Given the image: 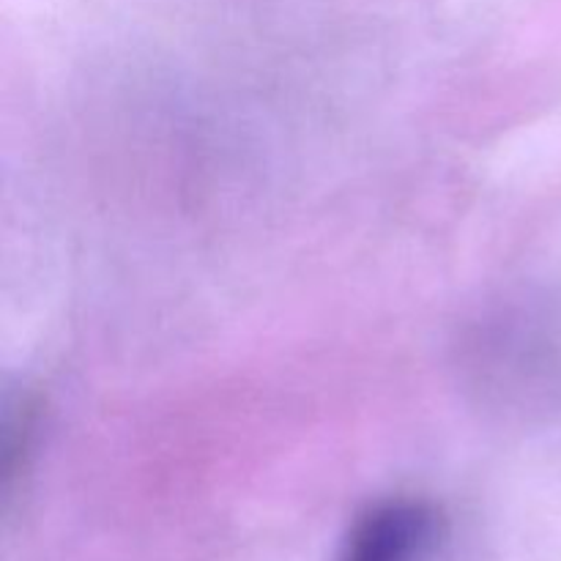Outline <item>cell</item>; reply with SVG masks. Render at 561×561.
I'll use <instances>...</instances> for the list:
<instances>
[{"label":"cell","mask_w":561,"mask_h":561,"mask_svg":"<svg viewBox=\"0 0 561 561\" xmlns=\"http://www.w3.org/2000/svg\"><path fill=\"white\" fill-rule=\"evenodd\" d=\"M447 540L436 504L414 496L383 499L359 515L340 561H433Z\"/></svg>","instance_id":"obj_1"}]
</instances>
